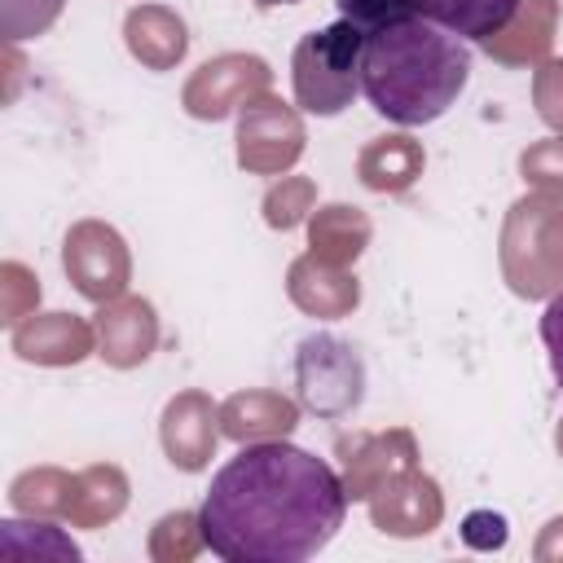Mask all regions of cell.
Masks as SVG:
<instances>
[{
    "instance_id": "cell-1",
    "label": "cell",
    "mask_w": 563,
    "mask_h": 563,
    "mask_svg": "<svg viewBox=\"0 0 563 563\" xmlns=\"http://www.w3.org/2000/svg\"><path fill=\"white\" fill-rule=\"evenodd\" d=\"M343 515V475L286 440L242 444L198 510L207 550L224 563H303L334 541Z\"/></svg>"
},
{
    "instance_id": "cell-2",
    "label": "cell",
    "mask_w": 563,
    "mask_h": 563,
    "mask_svg": "<svg viewBox=\"0 0 563 563\" xmlns=\"http://www.w3.org/2000/svg\"><path fill=\"white\" fill-rule=\"evenodd\" d=\"M361 35V92L387 123H435L462 97L471 79V48L462 35L418 13H396Z\"/></svg>"
},
{
    "instance_id": "cell-3",
    "label": "cell",
    "mask_w": 563,
    "mask_h": 563,
    "mask_svg": "<svg viewBox=\"0 0 563 563\" xmlns=\"http://www.w3.org/2000/svg\"><path fill=\"white\" fill-rule=\"evenodd\" d=\"M501 282L519 299H550L563 290V198L523 194L510 202L497 238Z\"/></svg>"
},
{
    "instance_id": "cell-4",
    "label": "cell",
    "mask_w": 563,
    "mask_h": 563,
    "mask_svg": "<svg viewBox=\"0 0 563 563\" xmlns=\"http://www.w3.org/2000/svg\"><path fill=\"white\" fill-rule=\"evenodd\" d=\"M361 48H365V35L347 18L321 31H308L290 57L295 106L321 119L347 110L352 97L361 92Z\"/></svg>"
},
{
    "instance_id": "cell-5",
    "label": "cell",
    "mask_w": 563,
    "mask_h": 563,
    "mask_svg": "<svg viewBox=\"0 0 563 563\" xmlns=\"http://www.w3.org/2000/svg\"><path fill=\"white\" fill-rule=\"evenodd\" d=\"M299 405L317 418H347L365 400V361L339 334H308L295 347Z\"/></svg>"
},
{
    "instance_id": "cell-6",
    "label": "cell",
    "mask_w": 563,
    "mask_h": 563,
    "mask_svg": "<svg viewBox=\"0 0 563 563\" xmlns=\"http://www.w3.org/2000/svg\"><path fill=\"white\" fill-rule=\"evenodd\" d=\"M233 141H238V167L242 172L286 176L299 163L308 132H303L299 106H290L273 92H260L238 110V136Z\"/></svg>"
},
{
    "instance_id": "cell-7",
    "label": "cell",
    "mask_w": 563,
    "mask_h": 563,
    "mask_svg": "<svg viewBox=\"0 0 563 563\" xmlns=\"http://www.w3.org/2000/svg\"><path fill=\"white\" fill-rule=\"evenodd\" d=\"M62 268L70 277V286L92 299V303H110L119 295H128L132 282V251L123 242V233L106 220H75L66 229L62 242Z\"/></svg>"
},
{
    "instance_id": "cell-8",
    "label": "cell",
    "mask_w": 563,
    "mask_h": 563,
    "mask_svg": "<svg viewBox=\"0 0 563 563\" xmlns=\"http://www.w3.org/2000/svg\"><path fill=\"white\" fill-rule=\"evenodd\" d=\"M268 84H273V70H268L264 57H255V53H220V57H207L185 79L180 106H185L189 119L220 123V119L238 114L251 97L268 92Z\"/></svg>"
},
{
    "instance_id": "cell-9",
    "label": "cell",
    "mask_w": 563,
    "mask_h": 563,
    "mask_svg": "<svg viewBox=\"0 0 563 563\" xmlns=\"http://www.w3.org/2000/svg\"><path fill=\"white\" fill-rule=\"evenodd\" d=\"M339 475L347 488V501H369L378 484H387L396 471L418 466V440L409 427H387V431H352L339 435Z\"/></svg>"
},
{
    "instance_id": "cell-10",
    "label": "cell",
    "mask_w": 563,
    "mask_h": 563,
    "mask_svg": "<svg viewBox=\"0 0 563 563\" xmlns=\"http://www.w3.org/2000/svg\"><path fill=\"white\" fill-rule=\"evenodd\" d=\"M369 523L383 532V537H400V541H413V537H427L440 528L444 519V493L440 484L409 466V471H396L387 484H378L369 493Z\"/></svg>"
},
{
    "instance_id": "cell-11",
    "label": "cell",
    "mask_w": 563,
    "mask_h": 563,
    "mask_svg": "<svg viewBox=\"0 0 563 563\" xmlns=\"http://www.w3.org/2000/svg\"><path fill=\"white\" fill-rule=\"evenodd\" d=\"M220 405L189 387V391H176L167 405H163V418H158V444L167 453V462L176 471H202L211 466L216 457V444H220Z\"/></svg>"
},
{
    "instance_id": "cell-12",
    "label": "cell",
    "mask_w": 563,
    "mask_h": 563,
    "mask_svg": "<svg viewBox=\"0 0 563 563\" xmlns=\"http://www.w3.org/2000/svg\"><path fill=\"white\" fill-rule=\"evenodd\" d=\"M92 330H97V356L110 369H136L158 347V312L141 295H119L110 303H97Z\"/></svg>"
},
{
    "instance_id": "cell-13",
    "label": "cell",
    "mask_w": 563,
    "mask_h": 563,
    "mask_svg": "<svg viewBox=\"0 0 563 563\" xmlns=\"http://www.w3.org/2000/svg\"><path fill=\"white\" fill-rule=\"evenodd\" d=\"M9 347L31 361V365H79L88 356H97V330L92 321L75 317V312H31L9 330Z\"/></svg>"
},
{
    "instance_id": "cell-14",
    "label": "cell",
    "mask_w": 563,
    "mask_h": 563,
    "mask_svg": "<svg viewBox=\"0 0 563 563\" xmlns=\"http://www.w3.org/2000/svg\"><path fill=\"white\" fill-rule=\"evenodd\" d=\"M286 295L290 303L303 312V317H317V321H343L356 312L361 303V282L352 268H339L330 260H317L312 251L299 255L290 268H286Z\"/></svg>"
},
{
    "instance_id": "cell-15",
    "label": "cell",
    "mask_w": 563,
    "mask_h": 563,
    "mask_svg": "<svg viewBox=\"0 0 563 563\" xmlns=\"http://www.w3.org/2000/svg\"><path fill=\"white\" fill-rule=\"evenodd\" d=\"M299 400L273 391V387H246L233 391L229 400H220V431L238 444H255V440H286L299 427Z\"/></svg>"
},
{
    "instance_id": "cell-16",
    "label": "cell",
    "mask_w": 563,
    "mask_h": 563,
    "mask_svg": "<svg viewBox=\"0 0 563 563\" xmlns=\"http://www.w3.org/2000/svg\"><path fill=\"white\" fill-rule=\"evenodd\" d=\"M559 0H519L510 22L479 40V48L501 66H541L554 48Z\"/></svg>"
},
{
    "instance_id": "cell-17",
    "label": "cell",
    "mask_w": 563,
    "mask_h": 563,
    "mask_svg": "<svg viewBox=\"0 0 563 563\" xmlns=\"http://www.w3.org/2000/svg\"><path fill=\"white\" fill-rule=\"evenodd\" d=\"M123 44L145 70H176L189 53V26L167 4H136L123 18Z\"/></svg>"
},
{
    "instance_id": "cell-18",
    "label": "cell",
    "mask_w": 563,
    "mask_h": 563,
    "mask_svg": "<svg viewBox=\"0 0 563 563\" xmlns=\"http://www.w3.org/2000/svg\"><path fill=\"white\" fill-rule=\"evenodd\" d=\"M422 167H427L422 141H413L409 132L374 136L356 154V176L374 194H405V189H413L418 176H422Z\"/></svg>"
},
{
    "instance_id": "cell-19",
    "label": "cell",
    "mask_w": 563,
    "mask_h": 563,
    "mask_svg": "<svg viewBox=\"0 0 563 563\" xmlns=\"http://www.w3.org/2000/svg\"><path fill=\"white\" fill-rule=\"evenodd\" d=\"M374 238V224L352 202H325L308 216V251L339 268H352Z\"/></svg>"
},
{
    "instance_id": "cell-20",
    "label": "cell",
    "mask_w": 563,
    "mask_h": 563,
    "mask_svg": "<svg viewBox=\"0 0 563 563\" xmlns=\"http://www.w3.org/2000/svg\"><path fill=\"white\" fill-rule=\"evenodd\" d=\"M128 493H132V484H128L123 466H114V462L84 466L75 475V493H70V510H66L70 528H106V523H114L128 510Z\"/></svg>"
},
{
    "instance_id": "cell-21",
    "label": "cell",
    "mask_w": 563,
    "mask_h": 563,
    "mask_svg": "<svg viewBox=\"0 0 563 563\" xmlns=\"http://www.w3.org/2000/svg\"><path fill=\"white\" fill-rule=\"evenodd\" d=\"M0 559L4 563H79V545L53 519H0Z\"/></svg>"
},
{
    "instance_id": "cell-22",
    "label": "cell",
    "mask_w": 563,
    "mask_h": 563,
    "mask_svg": "<svg viewBox=\"0 0 563 563\" xmlns=\"http://www.w3.org/2000/svg\"><path fill=\"white\" fill-rule=\"evenodd\" d=\"M405 4L418 18H431L462 40H484V35L501 31L510 22V13L519 9V0H405Z\"/></svg>"
},
{
    "instance_id": "cell-23",
    "label": "cell",
    "mask_w": 563,
    "mask_h": 563,
    "mask_svg": "<svg viewBox=\"0 0 563 563\" xmlns=\"http://www.w3.org/2000/svg\"><path fill=\"white\" fill-rule=\"evenodd\" d=\"M75 493V475L62 466H31L13 475L9 484V506L26 519H66Z\"/></svg>"
},
{
    "instance_id": "cell-24",
    "label": "cell",
    "mask_w": 563,
    "mask_h": 563,
    "mask_svg": "<svg viewBox=\"0 0 563 563\" xmlns=\"http://www.w3.org/2000/svg\"><path fill=\"white\" fill-rule=\"evenodd\" d=\"M260 211H264L268 229H282V233L299 229L317 211V180L312 176H282V180H273L264 202H260Z\"/></svg>"
},
{
    "instance_id": "cell-25",
    "label": "cell",
    "mask_w": 563,
    "mask_h": 563,
    "mask_svg": "<svg viewBox=\"0 0 563 563\" xmlns=\"http://www.w3.org/2000/svg\"><path fill=\"white\" fill-rule=\"evenodd\" d=\"M207 545L198 510H172L150 528V559L154 563H189Z\"/></svg>"
},
{
    "instance_id": "cell-26",
    "label": "cell",
    "mask_w": 563,
    "mask_h": 563,
    "mask_svg": "<svg viewBox=\"0 0 563 563\" xmlns=\"http://www.w3.org/2000/svg\"><path fill=\"white\" fill-rule=\"evenodd\" d=\"M519 176L537 194L563 198V136H541L519 154Z\"/></svg>"
},
{
    "instance_id": "cell-27",
    "label": "cell",
    "mask_w": 563,
    "mask_h": 563,
    "mask_svg": "<svg viewBox=\"0 0 563 563\" xmlns=\"http://www.w3.org/2000/svg\"><path fill=\"white\" fill-rule=\"evenodd\" d=\"M62 4L66 0H0V35H4V44L44 35L62 18Z\"/></svg>"
},
{
    "instance_id": "cell-28",
    "label": "cell",
    "mask_w": 563,
    "mask_h": 563,
    "mask_svg": "<svg viewBox=\"0 0 563 563\" xmlns=\"http://www.w3.org/2000/svg\"><path fill=\"white\" fill-rule=\"evenodd\" d=\"M40 308V277L18 264V260H4L0 264V321L13 330L22 317H31Z\"/></svg>"
},
{
    "instance_id": "cell-29",
    "label": "cell",
    "mask_w": 563,
    "mask_h": 563,
    "mask_svg": "<svg viewBox=\"0 0 563 563\" xmlns=\"http://www.w3.org/2000/svg\"><path fill=\"white\" fill-rule=\"evenodd\" d=\"M532 106H537L541 123L563 136V57H545L532 70Z\"/></svg>"
},
{
    "instance_id": "cell-30",
    "label": "cell",
    "mask_w": 563,
    "mask_h": 563,
    "mask_svg": "<svg viewBox=\"0 0 563 563\" xmlns=\"http://www.w3.org/2000/svg\"><path fill=\"white\" fill-rule=\"evenodd\" d=\"M541 343H545V352H550L554 383L563 387V290L545 299V312H541Z\"/></svg>"
},
{
    "instance_id": "cell-31",
    "label": "cell",
    "mask_w": 563,
    "mask_h": 563,
    "mask_svg": "<svg viewBox=\"0 0 563 563\" xmlns=\"http://www.w3.org/2000/svg\"><path fill=\"white\" fill-rule=\"evenodd\" d=\"M462 537L475 550H497V545H506V519L493 515V510H475V515H466Z\"/></svg>"
},
{
    "instance_id": "cell-32",
    "label": "cell",
    "mask_w": 563,
    "mask_h": 563,
    "mask_svg": "<svg viewBox=\"0 0 563 563\" xmlns=\"http://www.w3.org/2000/svg\"><path fill=\"white\" fill-rule=\"evenodd\" d=\"M532 559H537V563H563V515H554V519L537 532Z\"/></svg>"
},
{
    "instance_id": "cell-33",
    "label": "cell",
    "mask_w": 563,
    "mask_h": 563,
    "mask_svg": "<svg viewBox=\"0 0 563 563\" xmlns=\"http://www.w3.org/2000/svg\"><path fill=\"white\" fill-rule=\"evenodd\" d=\"M554 449H559V457H563V418H559V427H554Z\"/></svg>"
},
{
    "instance_id": "cell-34",
    "label": "cell",
    "mask_w": 563,
    "mask_h": 563,
    "mask_svg": "<svg viewBox=\"0 0 563 563\" xmlns=\"http://www.w3.org/2000/svg\"><path fill=\"white\" fill-rule=\"evenodd\" d=\"M260 9H277V4H299V0H255Z\"/></svg>"
}]
</instances>
